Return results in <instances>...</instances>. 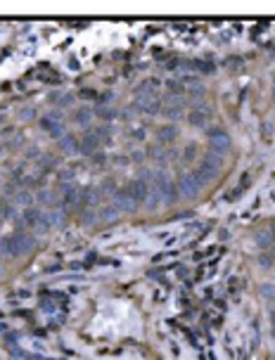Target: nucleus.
<instances>
[{
	"mask_svg": "<svg viewBox=\"0 0 275 360\" xmlns=\"http://www.w3.org/2000/svg\"><path fill=\"white\" fill-rule=\"evenodd\" d=\"M216 173H219V162H214V157H206V159L200 163V168L195 171V176H197V180H200L202 185L204 182H209Z\"/></svg>",
	"mask_w": 275,
	"mask_h": 360,
	"instance_id": "39448f33",
	"label": "nucleus"
},
{
	"mask_svg": "<svg viewBox=\"0 0 275 360\" xmlns=\"http://www.w3.org/2000/svg\"><path fill=\"white\" fill-rule=\"evenodd\" d=\"M59 144H62V149H67V152H76V149H78V138H73V135H62Z\"/></svg>",
	"mask_w": 275,
	"mask_h": 360,
	"instance_id": "ddd939ff",
	"label": "nucleus"
},
{
	"mask_svg": "<svg viewBox=\"0 0 275 360\" xmlns=\"http://www.w3.org/2000/svg\"><path fill=\"white\" fill-rule=\"evenodd\" d=\"M36 247V237L31 233H12L0 239V252L10 258H17L21 253H29Z\"/></svg>",
	"mask_w": 275,
	"mask_h": 360,
	"instance_id": "f03ea898",
	"label": "nucleus"
},
{
	"mask_svg": "<svg viewBox=\"0 0 275 360\" xmlns=\"http://www.w3.org/2000/svg\"><path fill=\"white\" fill-rule=\"evenodd\" d=\"M0 218H12V206L0 201Z\"/></svg>",
	"mask_w": 275,
	"mask_h": 360,
	"instance_id": "dca6fc26",
	"label": "nucleus"
},
{
	"mask_svg": "<svg viewBox=\"0 0 275 360\" xmlns=\"http://www.w3.org/2000/svg\"><path fill=\"white\" fill-rule=\"evenodd\" d=\"M147 195H149V185H147L145 178L130 180L128 185H124L121 190H116V206H119V211L135 209L138 204H145Z\"/></svg>",
	"mask_w": 275,
	"mask_h": 360,
	"instance_id": "f257e3e1",
	"label": "nucleus"
},
{
	"mask_svg": "<svg viewBox=\"0 0 275 360\" xmlns=\"http://www.w3.org/2000/svg\"><path fill=\"white\" fill-rule=\"evenodd\" d=\"M209 121V109L206 107H200V109H192L190 111V124L192 126H206Z\"/></svg>",
	"mask_w": 275,
	"mask_h": 360,
	"instance_id": "9b49d317",
	"label": "nucleus"
},
{
	"mask_svg": "<svg viewBox=\"0 0 275 360\" xmlns=\"http://www.w3.org/2000/svg\"><path fill=\"white\" fill-rule=\"evenodd\" d=\"M100 116H102V119H111L114 111H111V109H100Z\"/></svg>",
	"mask_w": 275,
	"mask_h": 360,
	"instance_id": "a211bd4d",
	"label": "nucleus"
},
{
	"mask_svg": "<svg viewBox=\"0 0 275 360\" xmlns=\"http://www.w3.org/2000/svg\"><path fill=\"white\" fill-rule=\"evenodd\" d=\"M15 201H19V204H29V201H31V195H29L26 190H19L17 195H15Z\"/></svg>",
	"mask_w": 275,
	"mask_h": 360,
	"instance_id": "2eb2a0df",
	"label": "nucleus"
},
{
	"mask_svg": "<svg viewBox=\"0 0 275 360\" xmlns=\"http://www.w3.org/2000/svg\"><path fill=\"white\" fill-rule=\"evenodd\" d=\"M202 190V182L197 180L195 173L190 176H183L181 182H178V192H183V197H197V192Z\"/></svg>",
	"mask_w": 275,
	"mask_h": 360,
	"instance_id": "0eeeda50",
	"label": "nucleus"
},
{
	"mask_svg": "<svg viewBox=\"0 0 275 360\" xmlns=\"http://www.w3.org/2000/svg\"><path fill=\"white\" fill-rule=\"evenodd\" d=\"M73 121H76V124H88V121H91V111H88V109H81V111H76Z\"/></svg>",
	"mask_w": 275,
	"mask_h": 360,
	"instance_id": "4468645a",
	"label": "nucleus"
},
{
	"mask_svg": "<svg viewBox=\"0 0 275 360\" xmlns=\"http://www.w3.org/2000/svg\"><path fill=\"white\" fill-rule=\"evenodd\" d=\"M154 192H157V197L162 201H173L176 199V187H173V182L168 180L166 173H157L154 176Z\"/></svg>",
	"mask_w": 275,
	"mask_h": 360,
	"instance_id": "20e7f679",
	"label": "nucleus"
},
{
	"mask_svg": "<svg viewBox=\"0 0 275 360\" xmlns=\"http://www.w3.org/2000/svg\"><path fill=\"white\" fill-rule=\"evenodd\" d=\"M116 216V206H107V209H102V218H114Z\"/></svg>",
	"mask_w": 275,
	"mask_h": 360,
	"instance_id": "f3484780",
	"label": "nucleus"
},
{
	"mask_svg": "<svg viewBox=\"0 0 275 360\" xmlns=\"http://www.w3.org/2000/svg\"><path fill=\"white\" fill-rule=\"evenodd\" d=\"M97 147H100V130H91V133H86V135L78 138V149H76V152H81V154H92Z\"/></svg>",
	"mask_w": 275,
	"mask_h": 360,
	"instance_id": "423d86ee",
	"label": "nucleus"
},
{
	"mask_svg": "<svg viewBox=\"0 0 275 360\" xmlns=\"http://www.w3.org/2000/svg\"><path fill=\"white\" fill-rule=\"evenodd\" d=\"M40 128L48 130V133L55 135V138H62V135H64V128L57 121V116H43V119H40Z\"/></svg>",
	"mask_w": 275,
	"mask_h": 360,
	"instance_id": "9d476101",
	"label": "nucleus"
},
{
	"mask_svg": "<svg viewBox=\"0 0 275 360\" xmlns=\"http://www.w3.org/2000/svg\"><path fill=\"white\" fill-rule=\"evenodd\" d=\"M81 192H83V190H78V187H73V185L67 187V190L62 192V201H59L62 209H73L76 204H81Z\"/></svg>",
	"mask_w": 275,
	"mask_h": 360,
	"instance_id": "1a4fd4ad",
	"label": "nucleus"
},
{
	"mask_svg": "<svg viewBox=\"0 0 275 360\" xmlns=\"http://www.w3.org/2000/svg\"><path fill=\"white\" fill-rule=\"evenodd\" d=\"M209 144H211V149H214L216 154H223V152L230 149V135H228L225 130H214V133L209 135Z\"/></svg>",
	"mask_w": 275,
	"mask_h": 360,
	"instance_id": "6e6552de",
	"label": "nucleus"
},
{
	"mask_svg": "<svg viewBox=\"0 0 275 360\" xmlns=\"http://www.w3.org/2000/svg\"><path fill=\"white\" fill-rule=\"evenodd\" d=\"M81 95H86V97H88V100H95V97H97V95H95V92H92V90H83V92H81ZM97 100H100V97H97Z\"/></svg>",
	"mask_w": 275,
	"mask_h": 360,
	"instance_id": "6ab92c4d",
	"label": "nucleus"
},
{
	"mask_svg": "<svg viewBox=\"0 0 275 360\" xmlns=\"http://www.w3.org/2000/svg\"><path fill=\"white\" fill-rule=\"evenodd\" d=\"M157 138H159L162 143H171V140L176 138V126H162L157 130Z\"/></svg>",
	"mask_w": 275,
	"mask_h": 360,
	"instance_id": "f8f14e48",
	"label": "nucleus"
},
{
	"mask_svg": "<svg viewBox=\"0 0 275 360\" xmlns=\"http://www.w3.org/2000/svg\"><path fill=\"white\" fill-rule=\"evenodd\" d=\"M24 225L31 228V230H50L59 218L53 214V211H43V209H26L24 211Z\"/></svg>",
	"mask_w": 275,
	"mask_h": 360,
	"instance_id": "7ed1b4c3",
	"label": "nucleus"
}]
</instances>
